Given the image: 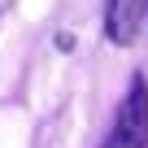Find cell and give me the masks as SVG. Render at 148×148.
<instances>
[{"label":"cell","instance_id":"1","mask_svg":"<svg viewBox=\"0 0 148 148\" xmlns=\"http://www.w3.org/2000/svg\"><path fill=\"white\" fill-rule=\"evenodd\" d=\"M105 148H148V87H144V79L131 83V96L122 100Z\"/></svg>","mask_w":148,"mask_h":148},{"label":"cell","instance_id":"2","mask_svg":"<svg viewBox=\"0 0 148 148\" xmlns=\"http://www.w3.org/2000/svg\"><path fill=\"white\" fill-rule=\"evenodd\" d=\"M144 13H148V0H109L105 5V31H109V39L113 44H131L135 31H139V22H144Z\"/></svg>","mask_w":148,"mask_h":148}]
</instances>
